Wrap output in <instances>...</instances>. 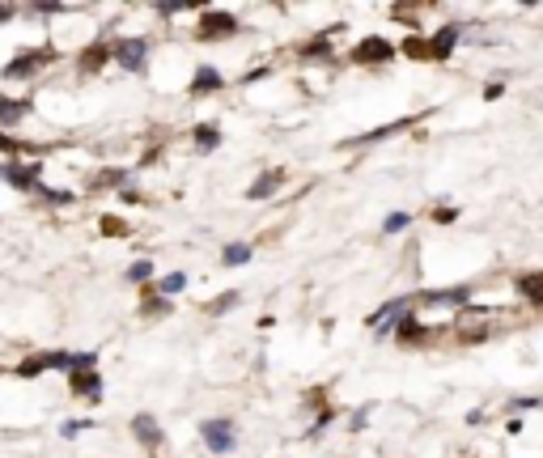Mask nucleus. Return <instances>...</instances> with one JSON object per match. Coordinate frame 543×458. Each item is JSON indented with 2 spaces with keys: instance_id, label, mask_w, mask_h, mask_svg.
<instances>
[{
  "instance_id": "obj_24",
  "label": "nucleus",
  "mask_w": 543,
  "mask_h": 458,
  "mask_svg": "<svg viewBox=\"0 0 543 458\" xmlns=\"http://www.w3.org/2000/svg\"><path fill=\"white\" fill-rule=\"evenodd\" d=\"M408 225V217L404 212H395V217H387V234H395V229H404Z\"/></svg>"
},
{
  "instance_id": "obj_11",
  "label": "nucleus",
  "mask_w": 543,
  "mask_h": 458,
  "mask_svg": "<svg viewBox=\"0 0 543 458\" xmlns=\"http://www.w3.org/2000/svg\"><path fill=\"white\" fill-rule=\"evenodd\" d=\"M30 106H34L30 98H21V102H8V98H0V123H4V127H13L17 119H25V115H30Z\"/></svg>"
},
{
  "instance_id": "obj_18",
  "label": "nucleus",
  "mask_w": 543,
  "mask_h": 458,
  "mask_svg": "<svg viewBox=\"0 0 543 458\" xmlns=\"http://www.w3.org/2000/svg\"><path fill=\"white\" fill-rule=\"evenodd\" d=\"M47 365H42V357H25L21 365H17V378H38Z\"/></svg>"
},
{
  "instance_id": "obj_17",
  "label": "nucleus",
  "mask_w": 543,
  "mask_h": 458,
  "mask_svg": "<svg viewBox=\"0 0 543 458\" xmlns=\"http://www.w3.org/2000/svg\"><path fill=\"white\" fill-rule=\"evenodd\" d=\"M183 285H187V276H183V272H170L166 280H157L153 293H166V297H170V293H183Z\"/></svg>"
},
{
  "instance_id": "obj_15",
  "label": "nucleus",
  "mask_w": 543,
  "mask_h": 458,
  "mask_svg": "<svg viewBox=\"0 0 543 458\" xmlns=\"http://www.w3.org/2000/svg\"><path fill=\"white\" fill-rule=\"evenodd\" d=\"M217 144H221V132H217L212 123H208V127H195V149H200V153H212Z\"/></svg>"
},
{
  "instance_id": "obj_13",
  "label": "nucleus",
  "mask_w": 543,
  "mask_h": 458,
  "mask_svg": "<svg viewBox=\"0 0 543 458\" xmlns=\"http://www.w3.org/2000/svg\"><path fill=\"white\" fill-rule=\"evenodd\" d=\"M280 178H285L280 170H268V174H259V178H255V187L246 191V200H263L268 191H276V187H280Z\"/></svg>"
},
{
  "instance_id": "obj_16",
  "label": "nucleus",
  "mask_w": 543,
  "mask_h": 458,
  "mask_svg": "<svg viewBox=\"0 0 543 458\" xmlns=\"http://www.w3.org/2000/svg\"><path fill=\"white\" fill-rule=\"evenodd\" d=\"M246 259H251V246H246V242H234V246L221 251V263H225V268H238V263H246Z\"/></svg>"
},
{
  "instance_id": "obj_25",
  "label": "nucleus",
  "mask_w": 543,
  "mask_h": 458,
  "mask_svg": "<svg viewBox=\"0 0 543 458\" xmlns=\"http://www.w3.org/2000/svg\"><path fill=\"white\" fill-rule=\"evenodd\" d=\"M0 149H4V153H21V149H25V144H17V140H13V136H4V132H0Z\"/></svg>"
},
{
  "instance_id": "obj_4",
  "label": "nucleus",
  "mask_w": 543,
  "mask_h": 458,
  "mask_svg": "<svg viewBox=\"0 0 543 458\" xmlns=\"http://www.w3.org/2000/svg\"><path fill=\"white\" fill-rule=\"evenodd\" d=\"M391 55H395V47L387 38H361L353 47V64H391Z\"/></svg>"
},
{
  "instance_id": "obj_3",
  "label": "nucleus",
  "mask_w": 543,
  "mask_h": 458,
  "mask_svg": "<svg viewBox=\"0 0 543 458\" xmlns=\"http://www.w3.org/2000/svg\"><path fill=\"white\" fill-rule=\"evenodd\" d=\"M144 55H149V42H144V38H119V42L110 47V59L123 64L127 72H140V68H144Z\"/></svg>"
},
{
  "instance_id": "obj_21",
  "label": "nucleus",
  "mask_w": 543,
  "mask_h": 458,
  "mask_svg": "<svg viewBox=\"0 0 543 458\" xmlns=\"http://www.w3.org/2000/svg\"><path fill=\"white\" fill-rule=\"evenodd\" d=\"M404 51H408L412 59H429V42H425V38H408V42H404Z\"/></svg>"
},
{
  "instance_id": "obj_20",
  "label": "nucleus",
  "mask_w": 543,
  "mask_h": 458,
  "mask_svg": "<svg viewBox=\"0 0 543 458\" xmlns=\"http://www.w3.org/2000/svg\"><path fill=\"white\" fill-rule=\"evenodd\" d=\"M238 302H242V297H238V293H221V297H217V302H212V306H208V314H225V310H234V306H238Z\"/></svg>"
},
{
  "instance_id": "obj_8",
  "label": "nucleus",
  "mask_w": 543,
  "mask_h": 458,
  "mask_svg": "<svg viewBox=\"0 0 543 458\" xmlns=\"http://www.w3.org/2000/svg\"><path fill=\"white\" fill-rule=\"evenodd\" d=\"M455 42H459V25H446V30H442V34L429 42V59H446Z\"/></svg>"
},
{
  "instance_id": "obj_2",
  "label": "nucleus",
  "mask_w": 543,
  "mask_h": 458,
  "mask_svg": "<svg viewBox=\"0 0 543 458\" xmlns=\"http://www.w3.org/2000/svg\"><path fill=\"white\" fill-rule=\"evenodd\" d=\"M47 64H51V51H47V47H38V51H21V55H17V59H13L0 76H4V81H25V76L42 72Z\"/></svg>"
},
{
  "instance_id": "obj_1",
  "label": "nucleus",
  "mask_w": 543,
  "mask_h": 458,
  "mask_svg": "<svg viewBox=\"0 0 543 458\" xmlns=\"http://www.w3.org/2000/svg\"><path fill=\"white\" fill-rule=\"evenodd\" d=\"M234 30H238V17H234V13H225V8H208V13L200 17V25H195V38L217 42V38H229Z\"/></svg>"
},
{
  "instance_id": "obj_10",
  "label": "nucleus",
  "mask_w": 543,
  "mask_h": 458,
  "mask_svg": "<svg viewBox=\"0 0 543 458\" xmlns=\"http://www.w3.org/2000/svg\"><path fill=\"white\" fill-rule=\"evenodd\" d=\"M212 89H221V72H217V68H200V72L191 76V98L212 93Z\"/></svg>"
},
{
  "instance_id": "obj_6",
  "label": "nucleus",
  "mask_w": 543,
  "mask_h": 458,
  "mask_svg": "<svg viewBox=\"0 0 543 458\" xmlns=\"http://www.w3.org/2000/svg\"><path fill=\"white\" fill-rule=\"evenodd\" d=\"M68 391L81 395V399H98L102 395V374L98 370H76V374H68Z\"/></svg>"
},
{
  "instance_id": "obj_9",
  "label": "nucleus",
  "mask_w": 543,
  "mask_h": 458,
  "mask_svg": "<svg viewBox=\"0 0 543 458\" xmlns=\"http://www.w3.org/2000/svg\"><path fill=\"white\" fill-rule=\"evenodd\" d=\"M106 59H110V47H106V42H93V47L81 51V72H98Z\"/></svg>"
},
{
  "instance_id": "obj_19",
  "label": "nucleus",
  "mask_w": 543,
  "mask_h": 458,
  "mask_svg": "<svg viewBox=\"0 0 543 458\" xmlns=\"http://www.w3.org/2000/svg\"><path fill=\"white\" fill-rule=\"evenodd\" d=\"M93 187L102 191V187H123V170H102L98 178H93Z\"/></svg>"
},
{
  "instance_id": "obj_14",
  "label": "nucleus",
  "mask_w": 543,
  "mask_h": 458,
  "mask_svg": "<svg viewBox=\"0 0 543 458\" xmlns=\"http://www.w3.org/2000/svg\"><path fill=\"white\" fill-rule=\"evenodd\" d=\"M518 289H522V297H527V302L543 306V272H527V276L518 280Z\"/></svg>"
},
{
  "instance_id": "obj_12",
  "label": "nucleus",
  "mask_w": 543,
  "mask_h": 458,
  "mask_svg": "<svg viewBox=\"0 0 543 458\" xmlns=\"http://www.w3.org/2000/svg\"><path fill=\"white\" fill-rule=\"evenodd\" d=\"M132 433H136L144 446H157V442H161V429H157L153 416H136V420H132Z\"/></svg>"
},
{
  "instance_id": "obj_7",
  "label": "nucleus",
  "mask_w": 543,
  "mask_h": 458,
  "mask_svg": "<svg viewBox=\"0 0 543 458\" xmlns=\"http://www.w3.org/2000/svg\"><path fill=\"white\" fill-rule=\"evenodd\" d=\"M0 178L13 183L17 191H34L38 187V166H0Z\"/></svg>"
},
{
  "instance_id": "obj_5",
  "label": "nucleus",
  "mask_w": 543,
  "mask_h": 458,
  "mask_svg": "<svg viewBox=\"0 0 543 458\" xmlns=\"http://www.w3.org/2000/svg\"><path fill=\"white\" fill-rule=\"evenodd\" d=\"M200 433H204V446H208V450L229 454V446H234V425H229V420H208Z\"/></svg>"
},
{
  "instance_id": "obj_23",
  "label": "nucleus",
  "mask_w": 543,
  "mask_h": 458,
  "mask_svg": "<svg viewBox=\"0 0 543 458\" xmlns=\"http://www.w3.org/2000/svg\"><path fill=\"white\" fill-rule=\"evenodd\" d=\"M149 268H153V263H144V259L132 263V268H127V280H140V285H144V280H149Z\"/></svg>"
},
{
  "instance_id": "obj_22",
  "label": "nucleus",
  "mask_w": 543,
  "mask_h": 458,
  "mask_svg": "<svg viewBox=\"0 0 543 458\" xmlns=\"http://www.w3.org/2000/svg\"><path fill=\"white\" fill-rule=\"evenodd\" d=\"M102 234H106V238H123V234H127V225H123L119 217H102Z\"/></svg>"
}]
</instances>
